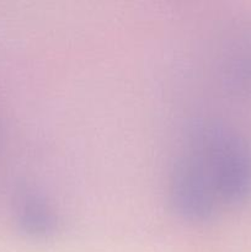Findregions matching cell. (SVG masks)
<instances>
[{"label": "cell", "mask_w": 251, "mask_h": 252, "mask_svg": "<svg viewBox=\"0 0 251 252\" xmlns=\"http://www.w3.org/2000/svg\"><path fill=\"white\" fill-rule=\"evenodd\" d=\"M167 196L175 213L191 223H206L221 208L201 170L182 149L170 167Z\"/></svg>", "instance_id": "obj_2"}, {"label": "cell", "mask_w": 251, "mask_h": 252, "mask_svg": "<svg viewBox=\"0 0 251 252\" xmlns=\"http://www.w3.org/2000/svg\"><path fill=\"white\" fill-rule=\"evenodd\" d=\"M184 149L199 167L220 207L251 198V147L233 128L199 121L187 128Z\"/></svg>", "instance_id": "obj_1"}, {"label": "cell", "mask_w": 251, "mask_h": 252, "mask_svg": "<svg viewBox=\"0 0 251 252\" xmlns=\"http://www.w3.org/2000/svg\"><path fill=\"white\" fill-rule=\"evenodd\" d=\"M14 211L16 225L30 238H52L61 228L56 207L37 189H21L15 198Z\"/></svg>", "instance_id": "obj_3"}]
</instances>
